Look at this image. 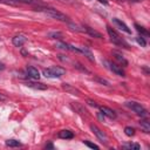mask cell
I'll use <instances>...</instances> for the list:
<instances>
[{
  "instance_id": "cell-1",
  "label": "cell",
  "mask_w": 150,
  "mask_h": 150,
  "mask_svg": "<svg viewBox=\"0 0 150 150\" xmlns=\"http://www.w3.org/2000/svg\"><path fill=\"white\" fill-rule=\"evenodd\" d=\"M38 9L41 11L42 13H45L46 15H48V16L55 19V20H59V21H67V20H68V18H67L63 13H61L60 11H57V9H55V8L46 7V8H38Z\"/></svg>"
},
{
  "instance_id": "cell-2",
  "label": "cell",
  "mask_w": 150,
  "mask_h": 150,
  "mask_svg": "<svg viewBox=\"0 0 150 150\" xmlns=\"http://www.w3.org/2000/svg\"><path fill=\"white\" fill-rule=\"evenodd\" d=\"M42 74L46 77H60V76L66 74V69L62 68V67H59V66H54V67L43 69Z\"/></svg>"
},
{
  "instance_id": "cell-3",
  "label": "cell",
  "mask_w": 150,
  "mask_h": 150,
  "mask_svg": "<svg viewBox=\"0 0 150 150\" xmlns=\"http://www.w3.org/2000/svg\"><path fill=\"white\" fill-rule=\"evenodd\" d=\"M125 105L128 107V108H130L132 111H135L138 116H141V117H146L148 116V111H146V109L141 104V103H137V102H135V101H128V102H125Z\"/></svg>"
},
{
  "instance_id": "cell-4",
  "label": "cell",
  "mask_w": 150,
  "mask_h": 150,
  "mask_svg": "<svg viewBox=\"0 0 150 150\" xmlns=\"http://www.w3.org/2000/svg\"><path fill=\"white\" fill-rule=\"evenodd\" d=\"M107 32H108V34H109V36H110V40L115 43V45H117V46H124V47H128V43L118 35V33L114 29V28H111L110 26H107Z\"/></svg>"
},
{
  "instance_id": "cell-5",
  "label": "cell",
  "mask_w": 150,
  "mask_h": 150,
  "mask_svg": "<svg viewBox=\"0 0 150 150\" xmlns=\"http://www.w3.org/2000/svg\"><path fill=\"white\" fill-rule=\"evenodd\" d=\"M90 129H91V131L96 135V137L102 142V143H104V144H107L108 143V137H107V135L100 129V128H97L96 125H94V124H91L90 125Z\"/></svg>"
},
{
  "instance_id": "cell-6",
  "label": "cell",
  "mask_w": 150,
  "mask_h": 150,
  "mask_svg": "<svg viewBox=\"0 0 150 150\" xmlns=\"http://www.w3.org/2000/svg\"><path fill=\"white\" fill-rule=\"evenodd\" d=\"M104 64H108L107 67H108L112 73H115L116 75H118V76H125V73H124V70L122 69L121 66H118V64H116V63H112V62H108V61H104Z\"/></svg>"
},
{
  "instance_id": "cell-7",
  "label": "cell",
  "mask_w": 150,
  "mask_h": 150,
  "mask_svg": "<svg viewBox=\"0 0 150 150\" xmlns=\"http://www.w3.org/2000/svg\"><path fill=\"white\" fill-rule=\"evenodd\" d=\"M112 22H114V25L118 28V29H121V30H123V32H125L127 34H131V29L124 23V22H122L120 19H117V18H114L112 19Z\"/></svg>"
},
{
  "instance_id": "cell-8",
  "label": "cell",
  "mask_w": 150,
  "mask_h": 150,
  "mask_svg": "<svg viewBox=\"0 0 150 150\" xmlns=\"http://www.w3.org/2000/svg\"><path fill=\"white\" fill-rule=\"evenodd\" d=\"M26 41H27L26 36H25V35H22V34L15 35V36L13 38V40H12V42H13V45H14L15 47H21Z\"/></svg>"
},
{
  "instance_id": "cell-9",
  "label": "cell",
  "mask_w": 150,
  "mask_h": 150,
  "mask_svg": "<svg viewBox=\"0 0 150 150\" xmlns=\"http://www.w3.org/2000/svg\"><path fill=\"white\" fill-rule=\"evenodd\" d=\"M26 86L29 88H33V89H38V90H46L47 89V86L43 83H40V82H26Z\"/></svg>"
},
{
  "instance_id": "cell-10",
  "label": "cell",
  "mask_w": 150,
  "mask_h": 150,
  "mask_svg": "<svg viewBox=\"0 0 150 150\" xmlns=\"http://www.w3.org/2000/svg\"><path fill=\"white\" fill-rule=\"evenodd\" d=\"M100 109H101V112H102L103 115L108 116L109 118H116V112H115L112 109H110V108H108V107H101Z\"/></svg>"
},
{
  "instance_id": "cell-11",
  "label": "cell",
  "mask_w": 150,
  "mask_h": 150,
  "mask_svg": "<svg viewBox=\"0 0 150 150\" xmlns=\"http://www.w3.org/2000/svg\"><path fill=\"white\" fill-rule=\"evenodd\" d=\"M27 74H28L29 77L35 79V80H39V77H40L39 70H38L36 68H34V67H28V68H27Z\"/></svg>"
},
{
  "instance_id": "cell-12",
  "label": "cell",
  "mask_w": 150,
  "mask_h": 150,
  "mask_svg": "<svg viewBox=\"0 0 150 150\" xmlns=\"http://www.w3.org/2000/svg\"><path fill=\"white\" fill-rule=\"evenodd\" d=\"M57 136H59L60 138H62V139H71V138L74 137V134H73V131H70V130H61V131L57 134Z\"/></svg>"
},
{
  "instance_id": "cell-13",
  "label": "cell",
  "mask_w": 150,
  "mask_h": 150,
  "mask_svg": "<svg viewBox=\"0 0 150 150\" xmlns=\"http://www.w3.org/2000/svg\"><path fill=\"white\" fill-rule=\"evenodd\" d=\"M84 28V32H87L89 35H91V36H94V38H97V39H101L102 38V35H101V33H98V32H96L95 29H93V28H90L89 26H84L83 27Z\"/></svg>"
},
{
  "instance_id": "cell-14",
  "label": "cell",
  "mask_w": 150,
  "mask_h": 150,
  "mask_svg": "<svg viewBox=\"0 0 150 150\" xmlns=\"http://www.w3.org/2000/svg\"><path fill=\"white\" fill-rule=\"evenodd\" d=\"M79 48H80V53H83V54H84L91 62L95 61V59H94V56H93V53H91L87 47H79Z\"/></svg>"
},
{
  "instance_id": "cell-15",
  "label": "cell",
  "mask_w": 150,
  "mask_h": 150,
  "mask_svg": "<svg viewBox=\"0 0 150 150\" xmlns=\"http://www.w3.org/2000/svg\"><path fill=\"white\" fill-rule=\"evenodd\" d=\"M139 124H141V128L143 129L144 132H146V134L150 132V123H149L146 120H142V121L139 122Z\"/></svg>"
},
{
  "instance_id": "cell-16",
  "label": "cell",
  "mask_w": 150,
  "mask_h": 150,
  "mask_svg": "<svg viewBox=\"0 0 150 150\" xmlns=\"http://www.w3.org/2000/svg\"><path fill=\"white\" fill-rule=\"evenodd\" d=\"M135 28H136V30H137L142 36H143V35H144V36H149V32H148L144 27H142V26H139V25L135 23Z\"/></svg>"
},
{
  "instance_id": "cell-17",
  "label": "cell",
  "mask_w": 150,
  "mask_h": 150,
  "mask_svg": "<svg viewBox=\"0 0 150 150\" xmlns=\"http://www.w3.org/2000/svg\"><path fill=\"white\" fill-rule=\"evenodd\" d=\"M112 54H114L115 59H116V60H117V61H118L121 64H123V66H127V64H128V61H127V60H125V59H124V57H123L121 54H118V53H116V52H114Z\"/></svg>"
},
{
  "instance_id": "cell-18",
  "label": "cell",
  "mask_w": 150,
  "mask_h": 150,
  "mask_svg": "<svg viewBox=\"0 0 150 150\" xmlns=\"http://www.w3.org/2000/svg\"><path fill=\"white\" fill-rule=\"evenodd\" d=\"M62 87H63V89H66L67 91H69V93H71V94H74V95H79V90L75 89V88H73L70 84H68V83H63Z\"/></svg>"
},
{
  "instance_id": "cell-19",
  "label": "cell",
  "mask_w": 150,
  "mask_h": 150,
  "mask_svg": "<svg viewBox=\"0 0 150 150\" xmlns=\"http://www.w3.org/2000/svg\"><path fill=\"white\" fill-rule=\"evenodd\" d=\"M6 145L11 146V148H14V146H20L21 143L18 139H8V141H6Z\"/></svg>"
},
{
  "instance_id": "cell-20",
  "label": "cell",
  "mask_w": 150,
  "mask_h": 150,
  "mask_svg": "<svg viewBox=\"0 0 150 150\" xmlns=\"http://www.w3.org/2000/svg\"><path fill=\"white\" fill-rule=\"evenodd\" d=\"M123 148L124 149H135V150H138V149H141V145L137 144V143H130V144H124Z\"/></svg>"
},
{
  "instance_id": "cell-21",
  "label": "cell",
  "mask_w": 150,
  "mask_h": 150,
  "mask_svg": "<svg viewBox=\"0 0 150 150\" xmlns=\"http://www.w3.org/2000/svg\"><path fill=\"white\" fill-rule=\"evenodd\" d=\"M124 134L127 136H134L135 135V129L131 128V127H125L124 128Z\"/></svg>"
},
{
  "instance_id": "cell-22",
  "label": "cell",
  "mask_w": 150,
  "mask_h": 150,
  "mask_svg": "<svg viewBox=\"0 0 150 150\" xmlns=\"http://www.w3.org/2000/svg\"><path fill=\"white\" fill-rule=\"evenodd\" d=\"M19 2H23V4H29V5H41V2L39 0H16Z\"/></svg>"
},
{
  "instance_id": "cell-23",
  "label": "cell",
  "mask_w": 150,
  "mask_h": 150,
  "mask_svg": "<svg viewBox=\"0 0 150 150\" xmlns=\"http://www.w3.org/2000/svg\"><path fill=\"white\" fill-rule=\"evenodd\" d=\"M136 41H137V43L138 45H141L142 47H145L146 46V42H145V40H144V38L141 35V36H137L136 38Z\"/></svg>"
},
{
  "instance_id": "cell-24",
  "label": "cell",
  "mask_w": 150,
  "mask_h": 150,
  "mask_svg": "<svg viewBox=\"0 0 150 150\" xmlns=\"http://www.w3.org/2000/svg\"><path fill=\"white\" fill-rule=\"evenodd\" d=\"M74 107H75V109H76V110L81 111L80 114H84V115H87V110H86V109H84L82 105H80L79 103H75V104H74Z\"/></svg>"
},
{
  "instance_id": "cell-25",
  "label": "cell",
  "mask_w": 150,
  "mask_h": 150,
  "mask_svg": "<svg viewBox=\"0 0 150 150\" xmlns=\"http://www.w3.org/2000/svg\"><path fill=\"white\" fill-rule=\"evenodd\" d=\"M83 143L87 145V146H89V148H91V149H98V145H96V144H94V143H91V142H89V141H83Z\"/></svg>"
},
{
  "instance_id": "cell-26",
  "label": "cell",
  "mask_w": 150,
  "mask_h": 150,
  "mask_svg": "<svg viewBox=\"0 0 150 150\" xmlns=\"http://www.w3.org/2000/svg\"><path fill=\"white\" fill-rule=\"evenodd\" d=\"M56 47L61 48V49H67L68 50V43H64V42H56Z\"/></svg>"
},
{
  "instance_id": "cell-27",
  "label": "cell",
  "mask_w": 150,
  "mask_h": 150,
  "mask_svg": "<svg viewBox=\"0 0 150 150\" xmlns=\"http://www.w3.org/2000/svg\"><path fill=\"white\" fill-rule=\"evenodd\" d=\"M48 36L49 38H52V39H56V38H59V36H61V33H49L48 34Z\"/></svg>"
},
{
  "instance_id": "cell-28",
  "label": "cell",
  "mask_w": 150,
  "mask_h": 150,
  "mask_svg": "<svg viewBox=\"0 0 150 150\" xmlns=\"http://www.w3.org/2000/svg\"><path fill=\"white\" fill-rule=\"evenodd\" d=\"M87 102H88L90 105H93V107H97V103H96L95 101H93V100H88Z\"/></svg>"
},
{
  "instance_id": "cell-29",
  "label": "cell",
  "mask_w": 150,
  "mask_h": 150,
  "mask_svg": "<svg viewBox=\"0 0 150 150\" xmlns=\"http://www.w3.org/2000/svg\"><path fill=\"white\" fill-rule=\"evenodd\" d=\"M96 80H97V81H100L101 83H104L105 86H108V84H109V83H108V81H105V80H103V79H100V77H97Z\"/></svg>"
},
{
  "instance_id": "cell-30",
  "label": "cell",
  "mask_w": 150,
  "mask_h": 150,
  "mask_svg": "<svg viewBox=\"0 0 150 150\" xmlns=\"http://www.w3.org/2000/svg\"><path fill=\"white\" fill-rule=\"evenodd\" d=\"M98 2H101V4H103V5H108V0H97Z\"/></svg>"
},
{
  "instance_id": "cell-31",
  "label": "cell",
  "mask_w": 150,
  "mask_h": 150,
  "mask_svg": "<svg viewBox=\"0 0 150 150\" xmlns=\"http://www.w3.org/2000/svg\"><path fill=\"white\" fill-rule=\"evenodd\" d=\"M4 100H6V96L2 95V94H0V101H4Z\"/></svg>"
},
{
  "instance_id": "cell-32",
  "label": "cell",
  "mask_w": 150,
  "mask_h": 150,
  "mask_svg": "<svg viewBox=\"0 0 150 150\" xmlns=\"http://www.w3.org/2000/svg\"><path fill=\"white\" fill-rule=\"evenodd\" d=\"M46 148H50V149H53V144H52V143H49V144H47V145H46Z\"/></svg>"
}]
</instances>
